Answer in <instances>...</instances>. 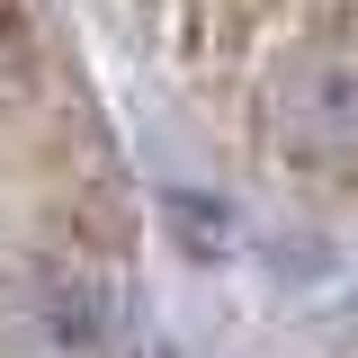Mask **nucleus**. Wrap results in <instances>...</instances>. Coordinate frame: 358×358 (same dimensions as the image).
I'll return each mask as SVG.
<instances>
[{"label":"nucleus","instance_id":"f257e3e1","mask_svg":"<svg viewBox=\"0 0 358 358\" xmlns=\"http://www.w3.org/2000/svg\"><path fill=\"white\" fill-rule=\"evenodd\" d=\"M251 108H260V143L278 171L358 179V9L305 18L268 54Z\"/></svg>","mask_w":358,"mask_h":358},{"label":"nucleus","instance_id":"f03ea898","mask_svg":"<svg viewBox=\"0 0 358 358\" xmlns=\"http://www.w3.org/2000/svg\"><path fill=\"white\" fill-rule=\"evenodd\" d=\"M0 45H9V0H0Z\"/></svg>","mask_w":358,"mask_h":358}]
</instances>
